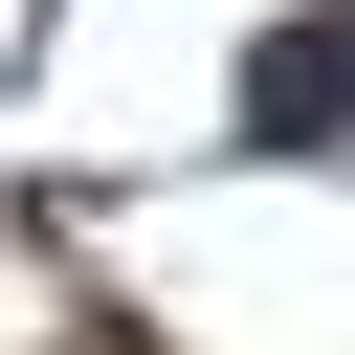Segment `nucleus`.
<instances>
[{
	"label": "nucleus",
	"instance_id": "nucleus-1",
	"mask_svg": "<svg viewBox=\"0 0 355 355\" xmlns=\"http://www.w3.org/2000/svg\"><path fill=\"white\" fill-rule=\"evenodd\" d=\"M244 133H266V155H311V133H355V0H288V22L244 44Z\"/></svg>",
	"mask_w": 355,
	"mask_h": 355
}]
</instances>
